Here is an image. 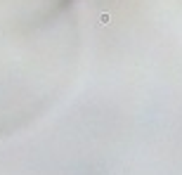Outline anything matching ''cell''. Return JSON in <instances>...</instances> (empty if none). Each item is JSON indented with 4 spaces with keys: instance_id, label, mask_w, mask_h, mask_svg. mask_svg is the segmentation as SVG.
Here are the masks:
<instances>
[{
    "instance_id": "cell-1",
    "label": "cell",
    "mask_w": 182,
    "mask_h": 175,
    "mask_svg": "<svg viewBox=\"0 0 182 175\" xmlns=\"http://www.w3.org/2000/svg\"><path fill=\"white\" fill-rule=\"evenodd\" d=\"M71 0H0V118L26 116L69 59Z\"/></svg>"
}]
</instances>
